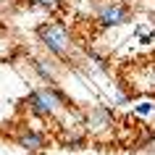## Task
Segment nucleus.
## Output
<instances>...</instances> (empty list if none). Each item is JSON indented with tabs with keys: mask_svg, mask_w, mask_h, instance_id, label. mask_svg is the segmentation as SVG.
I'll list each match as a JSON object with an SVG mask.
<instances>
[{
	"mask_svg": "<svg viewBox=\"0 0 155 155\" xmlns=\"http://www.w3.org/2000/svg\"><path fill=\"white\" fill-rule=\"evenodd\" d=\"M26 3H29V8H40V11H48V13H55L63 5V0H26Z\"/></svg>",
	"mask_w": 155,
	"mask_h": 155,
	"instance_id": "obj_8",
	"label": "nucleus"
},
{
	"mask_svg": "<svg viewBox=\"0 0 155 155\" xmlns=\"http://www.w3.org/2000/svg\"><path fill=\"white\" fill-rule=\"evenodd\" d=\"M153 40H155V32H147V34H142V37H139V42H142V45H150Z\"/></svg>",
	"mask_w": 155,
	"mask_h": 155,
	"instance_id": "obj_10",
	"label": "nucleus"
},
{
	"mask_svg": "<svg viewBox=\"0 0 155 155\" xmlns=\"http://www.w3.org/2000/svg\"><path fill=\"white\" fill-rule=\"evenodd\" d=\"M24 105L29 110V116L40 118V121H50V118H58V116L68 113L74 108V103L61 87H45L42 84V87H34L24 97Z\"/></svg>",
	"mask_w": 155,
	"mask_h": 155,
	"instance_id": "obj_1",
	"label": "nucleus"
},
{
	"mask_svg": "<svg viewBox=\"0 0 155 155\" xmlns=\"http://www.w3.org/2000/svg\"><path fill=\"white\" fill-rule=\"evenodd\" d=\"M58 142H61L63 147H68V150H79V147H84V142H87V131H84L82 116H79L74 124H66V121L58 124Z\"/></svg>",
	"mask_w": 155,
	"mask_h": 155,
	"instance_id": "obj_7",
	"label": "nucleus"
},
{
	"mask_svg": "<svg viewBox=\"0 0 155 155\" xmlns=\"http://www.w3.org/2000/svg\"><path fill=\"white\" fill-rule=\"evenodd\" d=\"M113 108L108 105H92L87 110H82V124L87 134H103L113 126Z\"/></svg>",
	"mask_w": 155,
	"mask_h": 155,
	"instance_id": "obj_4",
	"label": "nucleus"
},
{
	"mask_svg": "<svg viewBox=\"0 0 155 155\" xmlns=\"http://www.w3.org/2000/svg\"><path fill=\"white\" fill-rule=\"evenodd\" d=\"M124 3H129V5H131V3H142V0H124Z\"/></svg>",
	"mask_w": 155,
	"mask_h": 155,
	"instance_id": "obj_11",
	"label": "nucleus"
},
{
	"mask_svg": "<svg viewBox=\"0 0 155 155\" xmlns=\"http://www.w3.org/2000/svg\"><path fill=\"white\" fill-rule=\"evenodd\" d=\"M13 142H16L21 150H26V153H42V150L48 147V134H45L42 129H37V126L24 124V126L16 129Z\"/></svg>",
	"mask_w": 155,
	"mask_h": 155,
	"instance_id": "obj_6",
	"label": "nucleus"
},
{
	"mask_svg": "<svg viewBox=\"0 0 155 155\" xmlns=\"http://www.w3.org/2000/svg\"><path fill=\"white\" fill-rule=\"evenodd\" d=\"M153 110H155V105H153V103H147V100H145V103H139V105H134V113H139V116H150Z\"/></svg>",
	"mask_w": 155,
	"mask_h": 155,
	"instance_id": "obj_9",
	"label": "nucleus"
},
{
	"mask_svg": "<svg viewBox=\"0 0 155 155\" xmlns=\"http://www.w3.org/2000/svg\"><path fill=\"white\" fill-rule=\"evenodd\" d=\"M34 37L40 40L45 53L50 58H55L58 63H68V61L74 63L76 61L74 58V37L63 21H42V24H37Z\"/></svg>",
	"mask_w": 155,
	"mask_h": 155,
	"instance_id": "obj_2",
	"label": "nucleus"
},
{
	"mask_svg": "<svg viewBox=\"0 0 155 155\" xmlns=\"http://www.w3.org/2000/svg\"><path fill=\"white\" fill-rule=\"evenodd\" d=\"M95 21L100 29H113L131 21V5L124 0H97L95 5Z\"/></svg>",
	"mask_w": 155,
	"mask_h": 155,
	"instance_id": "obj_3",
	"label": "nucleus"
},
{
	"mask_svg": "<svg viewBox=\"0 0 155 155\" xmlns=\"http://www.w3.org/2000/svg\"><path fill=\"white\" fill-rule=\"evenodd\" d=\"M29 66H32L34 76L40 79L45 87H61V63L50 55H29Z\"/></svg>",
	"mask_w": 155,
	"mask_h": 155,
	"instance_id": "obj_5",
	"label": "nucleus"
}]
</instances>
